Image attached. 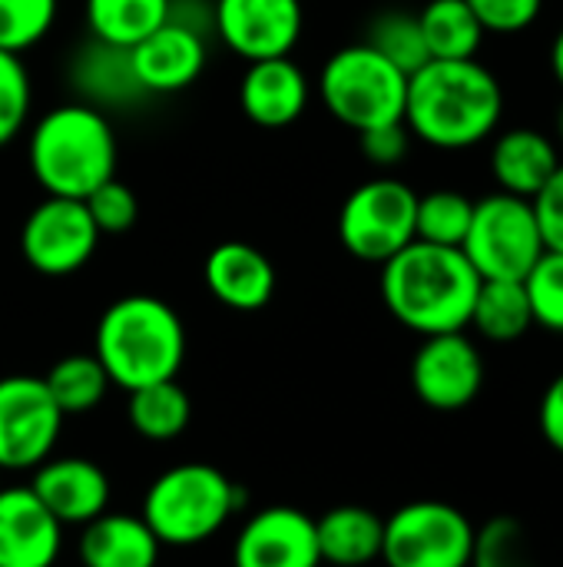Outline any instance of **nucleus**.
<instances>
[{
	"label": "nucleus",
	"mask_w": 563,
	"mask_h": 567,
	"mask_svg": "<svg viewBox=\"0 0 563 567\" xmlns=\"http://www.w3.org/2000/svg\"><path fill=\"white\" fill-rule=\"evenodd\" d=\"M501 113V83L478 60H428L408 76L405 126L428 146H478L498 130Z\"/></svg>",
	"instance_id": "1"
},
{
	"label": "nucleus",
	"mask_w": 563,
	"mask_h": 567,
	"mask_svg": "<svg viewBox=\"0 0 563 567\" xmlns=\"http://www.w3.org/2000/svg\"><path fill=\"white\" fill-rule=\"evenodd\" d=\"M481 276L461 249L408 243L382 262V299L388 312L411 332L441 336L465 332L471 322Z\"/></svg>",
	"instance_id": "2"
},
{
	"label": "nucleus",
	"mask_w": 563,
	"mask_h": 567,
	"mask_svg": "<svg viewBox=\"0 0 563 567\" xmlns=\"http://www.w3.org/2000/svg\"><path fill=\"white\" fill-rule=\"evenodd\" d=\"M93 355L123 392L176 379L186 359L183 319L156 296H123L100 316Z\"/></svg>",
	"instance_id": "3"
},
{
	"label": "nucleus",
	"mask_w": 563,
	"mask_h": 567,
	"mask_svg": "<svg viewBox=\"0 0 563 567\" xmlns=\"http://www.w3.org/2000/svg\"><path fill=\"white\" fill-rule=\"evenodd\" d=\"M30 169L46 196L86 199L116 176V133L103 110L63 103L30 130Z\"/></svg>",
	"instance_id": "4"
},
{
	"label": "nucleus",
	"mask_w": 563,
	"mask_h": 567,
	"mask_svg": "<svg viewBox=\"0 0 563 567\" xmlns=\"http://www.w3.org/2000/svg\"><path fill=\"white\" fill-rule=\"evenodd\" d=\"M246 505L242 488L206 462H189L163 472L143 498V522L169 548H192L219 535Z\"/></svg>",
	"instance_id": "5"
},
{
	"label": "nucleus",
	"mask_w": 563,
	"mask_h": 567,
	"mask_svg": "<svg viewBox=\"0 0 563 567\" xmlns=\"http://www.w3.org/2000/svg\"><path fill=\"white\" fill-rule=\"evenodd\" d=\"M319 86L325 110L355 133L405 120L408 76L365 40L335 50L322 66Z\"/></svg>",
	"instance_id": "6"
},
{
	"label": "nucleus",
	"mask_w": 563,
	"mask_h": 567,
	"mask_svg": "<svg viewBox=\"0 0 563 567\" xmlns=\"http://www.w3.org/2000/svg\"><path fill=\"white\" fill-rule=\"evenodd\" d=\"M461 252L481 279H524L544 256V239L531 199L494 193L475 203Z\"/></svg>",
	"instance_id": "7"
},
{
	"label": "nucleus",
	"mask_w": 563,
	"mask_h": 567,
	"mask_svg": "<svg viewBox=\"0 0 563 567\" xmlns=\"http://www.w3.org/2000/svg\"><path fill=\"white\" fill-rule=\"evenodd\" d=\"M418 193L395 179L378 176L348 193L338 213V239L362 262H388L408 243H415Z\"/></svg>",
	"instance_id": "8"
},
{
	"label": "nucleus",
	"mask_w": 563,
	"mask_h": 567,
	"mask_svg": "<svg viewBox=\"0 0 563 567\" xmlns=\"http://www.w3.org/2000/svg\"><path fill=\"white\" fill-rule=\"evenodd\" d=\"M475 532L471 518L448 502H408L385 518L382 561L388 567H468Z\"/></svg>",
	"instance_id": "9"
},
{
	"label": "nucleus",
	"mask_w": 563,
	"mask_h": 567,
	"mask_svg": "<svg viewBox=\"0 0 563 567\" xmlns=\"http://www.w3.org/2000/svg\"><path fill=\"white\" fill-rule=\"evenodd\" d=\"M63 412L37 375L0 379V468L30 472L43 465L63 432Z\"/></svg>",
	"instance_id": "10"
},
{
	"label": "nucleus",
	"mask_w": 563,
	"mask_h": 567,
	"mask_svg": "<svg viewBox=\"0 0 563 567\" xmlns=\"http://www.w3.org/2000/svg\"><path fill=\"white\" fill-rule=\"evenodd\" d=\"M100 243V229L83 199L46 196L30 209L20 229V252L40 276L80 272Z\"/></svg>",
	"instance_id": "11"
},
{
	"label": "nucleus",
	"mask_w": 563,
	"mask_h": 567,
	"mask_svg": "<svg viewBox=\"0 0 563 567\" xmlns=\"http://www.w3.org/2000/svg\"><path fill=\"white\" fill-rule=\"evenodd\" d=\"M484 385V359L465 332L425 336L411 359V389L435 412L468 409Z\"/></svg>",
	"instance_id": "12"
},
{
	"label": "nucleus",
	"mask_w": 563,
	"mask_h": 567,
	"mask_svg": "<svg viewBox=\"0 0 563 567\" xmlns=\"http://www.w3.org/2000/svg\"><path fill=\"white\" fill-rule=\"evenodd\" d=\"M302 27V0H212V30L246 63L289 56Z\"/></svg>",
	"instance_id": "13"
},
{
	"label": "nucleus",
	"mask_w": 563,
	"mask_h": 567,
	"mask_svg": "<svg viewBox=\"0 0 563 567\" xmlns=\"http://www.w3.org/2000/svg\"><path fill=\"white\" fill-rule=\"evenodd\" d=\"M319 538H315V518L275 505L256 512L236 545H232V567H319Z\"/></svg>",
	"instance_id": "14"
},
{
	"label": "nucleus",
	"mask_w": 563,
	"mask_h": 567,
	"mask_svg": "<svg viewBox=\"0 0 563 567\" xmlns=\"http://www.w3.org/2000/svg\"><path fill=\"white\" fill-rule=\"evenodd\" d=\"M43 508L66 528H83L110 505V478L90 458H46L33 468L30 482Z\"/></svg>",
	"instance_id": "15"
},
{
	"label": "nucleus",
	"mask_w": 563,
	"mask_h": 567,
	"mask_svg": "<svg viewBox=\"0 0 563 567\" xmlns=\"http://www.w3.org/2000/svg\"><path fill=\"white\" fill-rule=\"evenodd\" d=\"M63 525L43 508L30 485L0 492V567H53Z\"/></svg>",
	"instance_id": "16"
},
{
	"label": "nucleus",
	"mask_w": 563,
	"mask_h": 567,
	"mask_svg": "<svg viewBox=\"0 0 563 567\" xmlns=\"http://www.w3.org/2000/svg\"><path fill=\"white\" fill-rule=\"evenodd\" d=\"M129 56L146 93H179L192 86L206 66V37L166 20L129 47Z\"/></svg>",
	"instance_id": "17"
},
{
	"label": "nucleus",
	"mask_w": 563,
	"mask_h": 567,
	"mask_svg": "<svg viewBox=\"0 0 563 567\" xmlns=\"http://www.w3.org/2000/svg\"><path fill=\"white\" fill-rule=\"evenodd\" d=\"M242 113L265 130L295 123L309 106V76L292 56L252 60L239 83Z\"/></svg>",
	"instance_id": "18"
},
{
	"label": "nucleus",
	"mask_w": 563,
	"mask_h": 567,
	"mask_svg": "<svg viewBox=\"0 0 563 567\" xmlns=\"http://www.w3.org/2000/svg\"><path fill=\"white\" fill-rule=\"evenodd\" d=\"M202 279L212 299H219L226 309H236V312H259L275 296L272 259L242 239L219 243L206 256Z\"/></svg>",
	"instance_id": "19"
},
{
	"label": "nucleus",
	"mask_w": 563,
	"mask_h": 567,
	"mask_svg": "<svg viewBox=\"0 0 563 567\" xmlns=\"http://www.w3.org/2000/svg\"><path fill=\"white\" fill-rule=\"evenodd\" d=\"M66 76H70V86L76 90L80 103L96 106L103 113L133 106L136 100L146 96V90L133 70L129 50L116 47V43H103L96 37H90L86 43H80L73 50Z\"/></svg>",
	"instance_id": "20"
},
{
	"label": "nucleus",
	"mask_w": 563,
	"mask_h": 567,
	"mask_svg": "<svg viewBox=\"0 0 563 567\" xmlns=\"http://www.w3.org/2000/svg\"><path fill=\"white\" fill-rule=\"evenodd\" d=\"M159 538L136 515L103 512L80 535L83 567H159Z\"/></svg>",
	"instance_id": "21"
},
{
	"label": "nucleus",
	"mask_w": 563,
	"mask_h": 567,
	"mask_svg": "<svg viewBox=\"0 0 563 567\" xmlns=\"http://www.w3.org/2000/svg\"><path fill=\"white\" fill-rule=\"evenodd\" d=\"M561 166L554 143L531 126H518L498 136L491 150V173L501 183V193L534 199L538 189L554 176Z\"/></svg>",
	"instance_id": "22"
},
{
	"label": "nucleus",
	"mask_w": 563,
	"mask_h": 567,
	"mask_svg": "<svg viewBox=\"0 0 563 567\" xmlns=\"http://www.w3.org/2000/svg\"><path fill=\"white\" fill-rule=\"evenodd\" d=\"M322 561L335 567H362L382 558L385 518L362 505H338L315 518Z\"/></svg>",
	"instance_id": "23"
},
{
	"label": "nucleus",
	"mask_w": 563,
	"mask_h": 567,
	"mask_svg": "<svg viewBox=\"0 0 563 567\" xmlns=\"http://www.w3.org/2000/svg\"><path fill=\"white\" fill-rule=\"evenodd\" d=\"M488 342H518L531 332L534 312L524 279H481L471 322Z\"/></svg>",
	"instance_id": "24"
},
{
	"label": "nucleus",
	"mask_w": 563,
	"mask_h": 567,
	"mask_svg": "<svg viewBox=\"0 0 563 567\" xmlns=\"http://www.w3.org/2000/svg\"><path fill=\"white\" fill-rule=\"evenodd\" d=\"M126 395H129L126 419H129V425H133V432L139 439H146V442H173L189 429L192 399L176 379L143 385V389L126 392Z\"/></svg>",
	"instance_id": "25"
},
{
	"label": "nucleus",
	"mask_w": 563,
	"mask_h": 567,
	"mask_svg": "<svg viewBox=\"0 0 563 567\" xmlns=\"http://www.w3.org/2000/svg\"><path fill=\"white\" fill-rule=\"evenodd\" d=\"M418 23L431 60H475L484 40V27L468 0H428Z\"/></svg>",
	"instance_id": "26"
},
{
	"label": "nucleus",
	"mask_w": 563,
	"mask_h": 567,
	"mask_svg": "<svg viewBox=\"0 0 563 567\" xmlns=\"http://www.w3.org/2000/svg\"><path fill=\"white\" fill-rule=\"evenodd\" d=\"M169 17V0H86L90 37L116 47H136Z\"/></svg>",
	"instance_id": "27"
},
{
	"label": "nucleus",
	"mask_w": 563,
	"mask_h": 567,
	"mask_svg": "<svg viewBox=\"0 0 563 567\" xmlns=\"http://www.w3.org/2000/svg\"><path fill=\"white\" fill-rule=\"evenodd\" d=\"M43 382L63 415L93 412L113 385L96 355H66L43 375Z\"/></svg>",
	"instance_id": "28"
},
{
	"label": "nucleus",
	"mask_w": 563,
	"mask_h": 567,
	"mask_svg": "<svg viewBox=\"0 0 563 567\" xmlns=\"http://www.w3.org/2000/svg\"><path fill=\"white\" fill-rule=\"evenodd\" d=\"M475 216V199L455 189H435L428 196H418L415 209V239L431 246H451L461 249Z\"/></svg>",
	"instance_id": "29"
},
{
	"label": "nucleus",
	"mask_w": 563,
	"mask_h": 567,
	"mask_svg": "<svg viewBox=\"0 0 563 567\" xmlns=\"http://www.w3.org/2000/svg\"><path fill=\"white\" fill-rule=\"evenodd\" d=\"M365 43L372 50H378L388 63H395L405 76H411L415 70H421L431 56L421 37V23L418 13L408 10H385L368 23V37Z\"/></svg>",
	"instance_id": "30"
},
{
	"label": "nucleus",
	"mask_w": 563,
	"mask_h": 567,
	"mask_svg": "<svg viewBox=\"0 0 563 567\" xmlns=\"http://www.w3.org/2000/svg\"><path fill=\"white\" fill-rule=\"evenodd\" d=\"M468 567H541V561L524 522L514 515H498L475 532V551Z\"/></svg>",
	"instance_id": "31"
},
{
	"label": "nucleus",
	"mask_w": 563,
	"mask_h": 567,
	"mask_svg": "<svg viewBox=\"0 0 563 567\" xmlns=\"http://www.w3.org/2000/svg\"><path fill=\"white\" fill-rule=\"evenodd\" d=\"M56 20V0H0V50L37 47Z\"/></svg>",
	"instance_id": "32"
},
{
	"label": "nucleus",
	"mask_w": 563,
	"mask_h": 567,
	"mask_svg": "<svg viewBox=\"0 0 563 567\" xmlns=\"http://www.w3.org/2000/svg\"><path fill=\"white\" fill-rule=\"evenodd\" d=\"M524 289L531 299L534 326L563 336V252L544 249V256L524 276Z\"/></svg>",
	"instance_id": "33"
},
{
	"label": "nucleus",
	"mask_w": 563,
	"mask_h": 567,
	"mask_svg": "<svg viewBox=\"0 0 563 567\" xmlns=\"http://www.w3.org/2000/svg\"><path fill=\"white\" fill-rule=\"evenodd\" d=\"M30 73L20 60V53L0 50V146L10 143L30 113Z\"/></svg>",
	"instance_id": "34"
},
{
	"label": "nucleus",
	"mask_w": 563,
	"mask_h": 567,
	"mask_svg": "<svg viewBox=\"0 0 563 567\" xmlns=\"http://www.w3.org/2000/svg\"><path fill=\"white\" fill-rule=\"evenodd\" d=\"M83 203H86V209H90L100 236L103 233H126L139 219V199H136V193L126 183H119L116 176L106 179L103 186H96Z\"/></svg>",
	"instance_id": "35"
},
{
	"label": "nucleus",
	"mask_w": 563,
	"mask_h": 567,
	"mask_svg": "<svg viewBox=\"0 0 563 567\" xmlns=\"http://www.w3.org/2000/svg\"><path fill=\"white\" fill-rule=\"evenodd\" d=\"M484 33H521L538 17L544 0H468Z\"/></svg>",
	"instance_id": "36"
},
{
	"label": "nucleus",
	"mask_w": 563,
	"mask_h": 567,
	"mask_svg": "<svg viewBox=\"0 0 563 567\" xmlns=\"http://www.w3.org/2000/svg\"><path fill=\"white\" fill-rule=\"evenodd\" d=\"M531 206H534V219H538L544 249L563 252V163L554 169V176L538 189Z\"/></svg>",
	"instance_id": "37"
},
{
	"label": "nucleus",
	"mask_w": 563,
	"mask_h": 567,
	"mask_svg": "<svg viewBox=\"0 0 563 567\" xmlns=\"http://www.w3.org/2000/svg\"><path fill=\"white\" fill-rule=\"evenodd\" d=\"M408 143H411V133L402 123H385V126H372V130H362L358 133V146H362V156L372 163V166H398L405 156H408Z\"/></svg>",
	"instance_id": "38"
},
{
	"label": "nucleus",
	"mask_w": 563,
	"mask_h": 567,
	"mask_svg": "<svg viewBox=\"0 0 563 567\" xmlns=\"http://www.w3.org/2000/svg\"><path fill=\"white\" fill-rule=\"evenodd\" d=\"M538 425H541L544 442H548L554 452H561L563 455V372L548 385V392H544V399H541Z\"/></svg>",
	"instance_id": "39"
},
{
	"label": "nucleus",
	"mask_w": 563,
	"mask_h": 567,
	"mask_svg": "<svg viewBox=\"0 0 563 567\" xmlns=\"http://www.w3.org/2000/svg\"><path fill=\"white\" fill-rule=\"evenodd\" d=\"M179 27H189L196 33L206 37V30L212 27V0H169V17Z\"/></svg>",
	"instance_id": "40"
},
{
	"label": "nucleus",
	"mask_w": 563,
	"mask_h": 567,
	"mask_svg": "<svg viewBox=\"0 0 563 567\" xmlns=\"http://www.w3.org/2000/svg\"><path fill=\"white\" fill-rule=\"evenodd\" d=\"M551 66H554V76L561 80V86H563V30L557 33V40H554V50H551Z\"/></svg>",
	"instance_id": "41"
},
{
	"label": "nucleus",
	"mask_w": 563,
	"mask_h": 567,
	"mask_svg": "<svg viewBox=\"0 0 563 567\" xmlns=\"http://www.w3.org/2000/svg\"><path fill=\"white\" fill-rule=\"evenodd\" d=\"M561 136H563V110H561Z\"/></svg>",
	"instance_id": "42"
}]
</instances>
